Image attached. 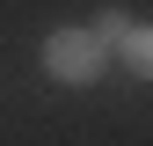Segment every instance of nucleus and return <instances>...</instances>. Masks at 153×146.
<instances>
[{
    "label": "nucleus",
    "mask_w": 153,
    "mask_h": 146,
    "mask_svg": "<svg viewBox=\"0 0 153 146\" xmlns=\"http://www.w3.org/2000/svg\"><path fill=\"white\" fill-rule=\"evenodd\" d=\"M44 73H51V80H66V88H95V80L109 73V51L95 44L80 22H66V29L44 36Z\"/></svg>",
    "instance_id": "1"
},
{
    "label": "nucleus",
    "mask_w": 153,
    "mask_h": 146,
    "mask_svg": "<svg viewBox=\"0 0 153 146\" xmlns=\"http://www.w3.org/2000/svg\"><path fill=\"white\" fill-rule=\"evenodd\" d=\"M88 36H95L102 51H117V59H124L131 73H139V80L153 73V29H146V22H131V15H117V7H102V15L88 22Z\"/></svg>",
    "instance_id": "2"
}]
</instances>
